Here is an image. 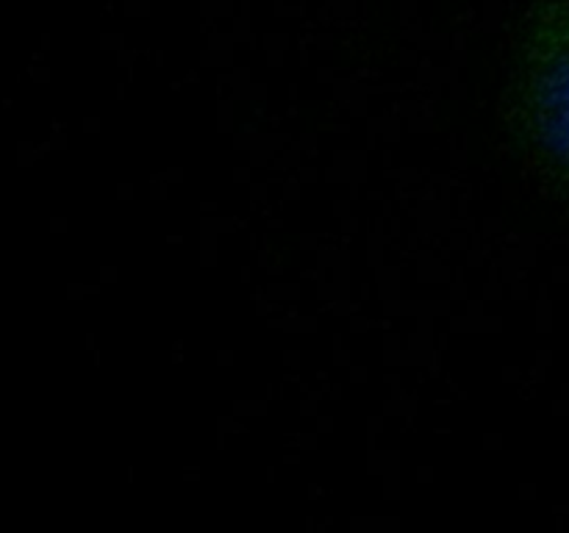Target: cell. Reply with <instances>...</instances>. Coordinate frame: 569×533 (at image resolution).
Returning <instances> with one entry per match:
<instances>
[{
  "label": "cell",
  "mask_w": 569,
  "mask_h": 533,
  "mask_svg": "<svg viewBox=\"0 0 569 533\" xmlns=\"http://www.w3.org/2000/svg\"><path fill=\"white\" fill-rule=\"evenodd\" d=\"M509 100L528 155L569 198V0H537L531 9Z\"/></svg>",
  "instance_id": "6da1fadb"
}]
</instances>
